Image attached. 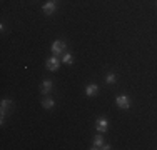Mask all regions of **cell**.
Here are the masks:
<instances>
[{"mask_svg":"<svg viewBox=\"0 0 157 150\" xmlns=\"http://www.w3.org/2000/svg\"><path fill=\"white\" fill-rule=\"evenodd\" d=\"M59 2H60V0H47V2L42 5L44 15H45V17L55 15V12H57V9H59Z\"/></svg>","mask_w":157,"mask_h":150,"instance_id":"cell-3","label":"cell"},{"mask_svg":"<svg viewBox=\"0 0 157 150\" xmlns=\"http://www.w3.org/2000/svg\"><path fill=\"white\" fill-rule=\"evenodd\" d=\"M99 85L97 84H87L85 85V90H84V93H85V97H89V99H94V97L99 95Z\"/></svg>","mask_w":157,"mask_h":150,"instance_id":"cell-9","label":"cell"},{"mask_svg":"<svg viewBox=\"0 0 157 150\" xmlns=\"http://www.w3.org/2000/svg\"><path fill=\"white\" fill-rule=\"evenodd\" d=\"M104 82H105L107 85H115L119 82V73L114 72V70H110V72L105 73V78H104Z\"/></svg>","mask_w":157,"mask_h":150,"instance_id":"cell-11","label":"cell"},{"mask_svg":"<svg viewBox=\"0 0 157 150\" xmlns=\"http://www.w3.org/2000/svg\"><path fill=\"white\" fill-rule=\"evenodd\" d=\"M104 145H105V140H104V133L99 132L94 138H92L90 150H104Z\"/></svg>","mask_w":157,"mask_h":150,"instance_id":"cell-8","label":"cell"},{"mask_svg":"<svg viewBox=\"0 0 157 150\" xmlns=\"http://www.w3.org/2000/svg\"><path fill=\"white\" fill-rule=\"evenodd\" d=\"M60 60H62L63 65H69V67H72L74 62H75V60H74V54H72L70 50H67L65 54H63L62 57H60Z\"/></svg>","mask_w":157,"mask_h":150,"instance_id":"cell-12","label":"cell"},{"mask_svg":"<svg viewBox=\"0 0 157 150\" xmlns=\"http://www.w3.org/2000/svg\"><path fill=\"white\" fill-rule=\"evenodd\" d=\"M13 110V100L12 99H3L0 102V123H5V118H7V114Z\"/></svg>","mask_w":157,"mask_h":150,"instance_id":"cell-2","label":"cell"},{"mask_svg":"<svg viewBox=\"0 0 157 150\" xmlns=\"http://www.w3.org/2000/svg\"><path fill=\"white\" fill-rule=\"evenodd\" d=\"M60 65H62L60 57H55V55H50L45 60V70H48V72H57L60 69Z\"/></svg>","mask_w":157,"mask_h":150,"instance_id":"cell-5","label":"cell"},{"mask_svg":"<svg viewBox=\"0 0 157 150\" xmlns=\"http://www.w3.org/2000/svg\"><path fill=\"white\" fill-rule=\"evenodd\" d=\"M42 107H44V110H54L55 108V100H54V97L52 95H45L42 99Z\"/></svg>","mask_w":157,"mask_h":150,"instance_id":"cell-10","label":"cell"},{"mask_svg":"<svg viewBox=\"0 0 157 150\" xmlns=\"http://www.w3.org/2000/svg\"><path fill=\"white\" fill-rule=\"evenodd\" d=\"M95 130L100 133H107V130H109V118L104 117V115H99L95 118Z\"/></svg>","mask_w":157,"mask_h":150,"instance_id":"cell-7","label":"cell"},{"mask_svg":"<svg viewBox=\"0 0 157 150\" xmlns=\"http://www.w3.org/2000/svg\"><path fill=\"white\" fill-rule=\"evenodd\" d=\"M67 50H69V43L65 39H55L50 45V54L55 57H62Z\"/></svg>","mask_w":157,"mask_h":150,"instance_id":"cell-1","label":"cell"},{"mask_svg":"<svg viewBox=\"0 0 157 150\" xmlns=\"http://www.w3.org/2000/svg\"><path fill=\"white\" fill-rule=\"evenodd\" d=\"M0 32H5V24H3V22H2V24H0Z\"/></svg>","mask_w":157,"mask_h":150,"instance_id":"cell-13","label":"cell"},{"mask_svg":"<svg viewBox=\"0 0 157 150\" xmlns=\"http://www.w3.org/2000/svg\"><path fill=\"white\" fill-rule=\"evenodd\" d=\"M39 90H40V93H42L44 97H45V95H52V93H54V90H55L54 80H52V78H44Z\"/></svg>","mask_w":157,"mask_h":150,"instance_id":"cell-6","label":"cell"},{"mask_svg":"<svg viewBox=\"0 0 157 150\" xmlns=\"http://www.w3.org/2000/svg\"><path fill=\"white\" fill-rule=\"evenodd\" d=\"M115 105H117L121 110H130V107H132V100H130L129 95L121 93V95L115 97Z\"/></svg>","mask_w":157,"mask_h":150,"instance_id":"cell-4","label":"cell"}]
</instances>
